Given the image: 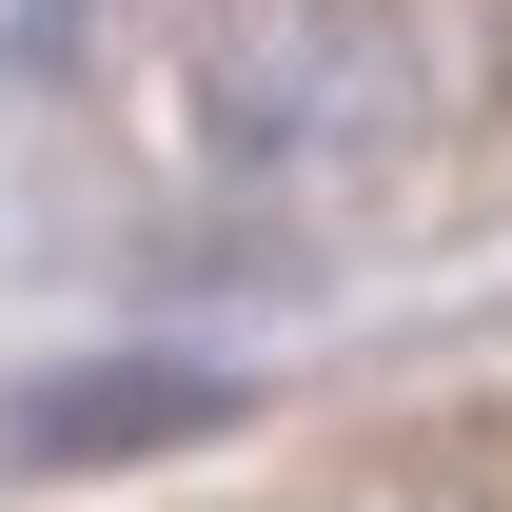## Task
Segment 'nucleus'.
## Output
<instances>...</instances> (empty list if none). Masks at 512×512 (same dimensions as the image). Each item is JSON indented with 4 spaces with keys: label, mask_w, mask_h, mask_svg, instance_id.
<instances>
[{
    "label": "nucleus",
    "mask_w": 512,
    "mask_h": 512,
    "mask_svg": "<svg viewBox=\"0 0 512 512\" xmlns=\"http://www.w3.org/2000/svg\"><path fill=\"white\" fill-rule=\"evenodd\" d=\"M178 414H197V375H79V394H40L20 434L40 453H119V434H178Z\"/></svg>",
    "instance_id": "1"
}]
</instances>
